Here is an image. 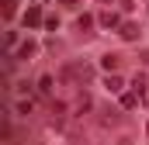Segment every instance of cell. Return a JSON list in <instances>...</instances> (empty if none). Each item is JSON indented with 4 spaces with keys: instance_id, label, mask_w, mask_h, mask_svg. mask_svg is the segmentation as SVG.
Here are the masks:
<instances>
[{
    "instance_id": "6da1fadb",
    "label": "cell",
    "mask_w": 149,
    "mask_h": 145,
    "mask_svg": "<svg viewBox=\"0 0 149 145\" xmlns=\"http://www.w3.org/2000/svg\"><path fill=\"white\" fill-rule=\"evenodd\" d=\"M63 79H66V83H80V86H87V83L94 79V66H87V62H73V66L63 69Z\"/></svg>"
},
{
    "instance_id": "7a4b0ae2",
    "label": "cell",
    "mask_w": 149,
    "mask_h": 145,
    "mask_svg": "<svg viewBox=\"0 0 149 145\" xmlns=\"http://www.w3.org/2000/svg\"><path fill=\"white\" fill-rule=\"evenodd\" d=\"M118 35L125 38V41H132V38H139V24L135 21H121L118 24Z\"/></svg>"
},
{
    "instance_id": "3957f363",
    "label": "cell",
    "mask_w": 149,
    "mask_h": 145,
    "mask_svg": "<svg viewBox=\"0 0 149 145\" xmlns=\"http://www.w3.org/2000/svg\"><path fill=\"white\" fill-rule=\"evenodd\" d=\"M97 24H101V28H118L121 21H118L114 10H101V14H97Z\"/></svg>"
},
{
    "instance_id": "277c9868",
    "label": "cell",
    "mask_w": 149,
    "mask_h": 145,
    "mask_svg": "<svg viewBox=\"0 0 149 145\" xmlns=\"http://www.w3.org/2000/svg\"><path fill=\"white\" fill-rule=\"evenodd\" d=\"M38 24H45V17H42V7H31V10L24 14V28H38Z\"/></svg>"
},
{
    "instance_id": "5b68a950",
    "label": "cell",
    "mask_w": 149,
    "mask_h": 145,
    "mask_svg": "<svg viewBox=\"0 0 149 145\" xmlns=\"http://www.w3.org/2000/svg\"><path fill=\"white\" fill-rule=\"evenodd\" d=\"M101 124H108V128L118 124V110H114V107H101Z\"/></svg>"
},
{
    "instance_id": "8992f818",
    "label": "cell",
    "mask_w": 149,
    "mask_h": 145,
    "mask_svg": "<svg viewBox=\"0 0 149 145\" xmlns=\"http://www.w3.org/2000/svg\"><path fill=\"white\" fill-rule=\"evenodd\" d=\"M35 55V41H21V48H17V59H31Z\"/></svg>"
},
{
    "instance_id": "52a82bcc",
    "label": "cell",
    "mask_w": 149,
    "mask_h": 145,
    "mask_svg": "<svg viewBox=\"0 0 149 145\" xmlns=\"http://www.w3.org/2000/svg\"><path fill=\"white\" fill-rule=\"evenodd\" d=\"M101 66H104V69H118V66H121V59H118L114 52H108V55L101 59Z\"/></svg>"
},
{
    "instance_id": "ba28073f",
    "label": "cell",
    "mask_w": 149,
    "mask_h": 145,
    "mask_svg": "<svg viewBox=\"0 0 149 145\" xmlns=\"http://www.w3.org/2000/svg\"><path fill=\"white\" fill-rule=\"evenodd\" d=\"M139 100H142V97H132V93H125V97H121V107L135 110V107H139Z\"/></svg>"
},
{
    "instance_id": "9c48e42d",
    "label": "cell",
    "mask_w": 149,
    "mask_h": 145,
    "mask_svg": "<svg viewBox=\"0 0 149 145\" xmlns=\"http://www.w3.org/2000/svg\"><path fill=\"white\" fill-rule=\"evenodd\" d=\"M121 86H125V83H121V76H108V90H111V93H118Z\"/></svg>"
},
{
    "instance_id": "30bf717a",
    "label": "cell",
    "mask_w": 149,
    "mask_h": 145,
    "mask_svg": "<svg viewBox=\"0 0 149 145\" xmlns=\"http://www.w3.org/2000/svg\"><path fill=\"white\" fill-rule=\"evenodd\" d=\"M38 90L49 97V90H52V79H49V76H42V79H38Z\"/></svg>"
},
{
    "instance_id": "8fae6325",
    "label": "cell",
    "mask_w": 149,
    "mask_h": 145,
    "mask_svg": "<svg viewBox=\"0 0 149 145\" xmlns=\"http://www.w3.org/2000/svg\"><path fill=\"white\" fill-rule=\"evenodd\" d=\"M14 7H17V0H3V17H10V14H14Z\"/></svg>"
},
{
    "instance_id": "7c38bea8",
    "label": "cell",
    "mask_w": 149,
    "mask_h": 145,
    "mask_svg": "<svg viewBox=\"0 0 149 145\" xmlns=\"http://www.w3.org/2000/svg\"><path fill=\"white\" fill-rule=\"evenodd\" d=\"M132 86H135V90L142 93V90H146V76H135V79H132Z\"/></svg>"
},
{
    "instance_id": "4fadbf2b",
    "label": "cell",
    "mask_w": 149,
    "mask_h": 145,
    "mask_svg": "<svg viewBox=\"0 0 149 145\" xmlns=\"http://www.w3.org/2000/svg\"><path fill=\"white\" fill-rule=\"evenodd\" d=\"M59 3H63V7H73V3H76V0H59Z\"/></svg>"
},
{
    "instance_id": "5bb4252c",
    "label": "cell",
    "mask_w": 149,
    "mask_h": 145,
    "mask_svg": "<svg viewBox=\"0 0 149 145\" xmlns=\"http://www.w3.org/2000/svg\"><path fill=\"white\" fill-rule=\"evenodd\" d=\"M142 62H149V48H142Z\"/></svg>"
},
{
    "instance_id": "9a60e30c",
    "label": "cell",
    "mask_w": 149,
    "mask_h": 145,
    "mask_svg": "<svg viewBox=\"0 0 149 145\" xmlns=\"http://www.w3.org/2000/svg\"><path fill=\"white\" fill-rule=\"evenodd\" d=\"M146 131H149V124H146Z\"/></svg>"
}]
</instances>
